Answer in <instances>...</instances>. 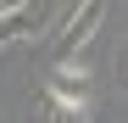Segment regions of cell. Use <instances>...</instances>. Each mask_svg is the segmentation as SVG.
Masks as SVG:
<instances>
[{"label":"cell","mask_w":128,"mask_h":123,"mask_svg":"<svg viewBox=\"0 0 128 123\" xmlns=\"http://www.w3.org/2000/svg\"><path fill=\"white\" fill-rule=\"evenodd\" d=\"M106 17H112V0H72V6L56 17V56L72 62V56L106 28Z\"/></svg>","instance_id":"cell-1"},{"label":"cell","mask_w":128,"mask_h":123,"mask_svg":"<svg viewBox=\"0 0 128 123\" xmlns=\"http://www.w3.org/2000/svg\"><path fill=\"white\" fill-rule=\"evenodd\" d=\"M45 101H56V106H67V112H89V67H84L78 56L56 62L45 73Z\"/></svg>","instance_id":"cell-2"},{"label":"cell","mask_w":128,"mask_h":123,"mask_svg":"<svg viewBox=\"0 0 128 123\" xmlns=\"http://www.w3.org/2000/svg\"><path fill=\"white\" fill-rule=\"evenodd\" d=\"M112 73H117V90L128 95V39L117 45V56H112Z\"/></svg>","instance_id":"cell-3"},{"label":"cell","mask_w":128,"mask_h":123,"mask_svg":"<svg viewBox=\"0 0 128 123\" xmlns=\"http://www.w3.org/2000/svg\"><path fill=\"white\" fill-rule=\"evenodd\" d=\"M45 123H84V112H67V106H56V101H45Z\"/></svg>","instance_id":"cell-4"}]
</instances>
